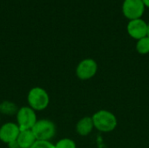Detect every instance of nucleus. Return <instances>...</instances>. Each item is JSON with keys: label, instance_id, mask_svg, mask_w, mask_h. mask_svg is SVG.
I'll return each mask as SVG.
<instances>
[{"label": "nucleus", "instance_id": "1", "mask_svg": "<svg viewBox=\"0 0 149 148\" xmlns=\"http://www.w3.org/2000/svg\"><path fill=\"white\" fill-rule=\"evenodd\" d=\"M94 128L102 133H110L113 131L117 125L118 120L116 116L107 110H100L92 116Z\"/></svg>", "mask_w": 149, "mask_h": 148}, {"label": "nucleus", "instance_id": "2", "mask_svg": "<svg viewBox=\"0 0 149 148\" xmlns=\"http://www.w3.org/2000/svg\"><path fill=\"white\" fill-rule=\"evenodd\" d=\"M28 106L34 111H43L50 104V96L47 91L40 86L32 87L27 94Z\"/></svg>", "mask_w": 149, "mask_h": 148}, {"label": "nucleus", "instance_id": "3", "mask_svg": "<svg viewBox=\"0 0 149 148\" xmlns=\"http://www.w3.org/2000/svg\"><path fill=\"white\" fill-rule=\"evenodd\" d=\"M31 131L37 140L50 141L56 134V126L48 119L38 120Z\"/></svg>", "mask_w": 149, "mask_h": 148}, {"label": "nucleus", "instance_id": "4", "mask_svg": "<svg viewBox=\"0 0 149 148\" xmlns=\"http://www.w3.org/2000/svg\"><path fill=\"white\" fill-rule=\"evenodd\" d=\"M17 124L21 131L31 130L36 122L38 121L36 111L28 106L20 107L16 113Z\"/></svg>", "mask_w": 149, "mask_h": 148}, {"label": "nucleus", "instance_id": "5", "mask_svg": "<svg viewBox=\"0 0 149 148\" xmlns=\"http://www.w3.org/2000/svg\"><path fill=\"white\" fill-rule=\"evenodd\" d=\"M145 4L142 0H124L122 3V13L128 20L141 18L145 11Z\"/></svg>", "mask_w": 149, "mask_h": 148}, {"label": "nucleus", "instance_id": "6", "mask_svg": "<svg viewBox=\"0 0 149 148\" xmlns=\"http://www.w3.org/2000/svg\"><path fill=\"white\" fill-rule=\"evenodd\" d=\"M98 72V64L93 58L81 60L76 67V76L80 80H89L93 79Z\"/></svg>", "mask_w": 149, "mask_h": 148}, {"label": "nucleus", "instance_id": "7", "mask_svg": "<svg viewBox=\"0 0 149 148\" xmlns=\"http://www.w3.org/2000/svg\"><path fill=\"white\" fill-rule=\"evenodd\" d=\"M20 131L21 130L17 123H4L0 126V140L9 146L17 141Z\"/></svg>", "mask_w": 149, "mask_h": 148}, {"label": "nucleus", "instance_id": "8", "mask_svg": "<svg viewBox=\"0 0 149 148\" xmlns=\"http://www.w3.org/2000/svg\"><path fill=\"white\" fill-rule=\"evenodd\" d=\"M127 31L132 38L139 40L147 37L148 23H146L142 18L129 20L127 25Z\"/></svg>", "mask_w": 149, "mask_h": 148}, {"label": "nucleus", "instance_id": "9", "mask_svg": "<svg viewBox=\"0 0 149 148\" xmlns=\"http://www.w3.org/2000/svg\"><path fill=\"white\" fill-rule=\"evenodd\" d=\"M94 128L92 117L86 116L81 118L76 124V132L80 136L89 135Z\"/></svg>", "mask_w": 149, "mask_h": 148}, {"label": "nucleus", "instance_id": "10", "mask_svg": "<svg viewBox=\"0 0 149 148\" xmlns=\"http://www.w3.org/2000/svg\"><path fill=\"white\" fill-rule=\"evenodd\" d=\"M37 141L34 133L31 130H23L17 139V144L18 148H31Z\"/></svg>", "mask_w": 149, "mask_h": 148}, {"label": "nucleus", "instance_id": "11", "mask_svg": "<svg viewBox=\"0 0 149 148\" xmlns=\"http://www.w3.org/2000/svg\"><path fill=\"white\" fill-rule=\"evenodd\" d=\"M136 51L139 54L146 55L149 53V38L145 37L139 40H137L136 43Z\"/></svg>", "mask_w": 149, "mask_h": 148}, {"label": "nucleus", "instance_id": "12", "mask_svg": "<svg viewBox=\"0 0 149 148\" xmlns=\"http://www.w3.org/2000/svg\"><path fill=\"white\" fill-rule=\"evenodd\" d=\"M54 145H55V148H77L74 140L69 138L61 139Z\"/></svg>", "mask_w": 149, "mask_h": 148}, {"label": "nucleus", "instance_id": "13", "mask_svg": "<svg viewBox=\"0 0 149 148\" xmlns=\"http://www.w3.org/2000/svg\"><path fill=\"white\" fill-rule=\"evenodd\" d=\"M31 148H55V145L51 141L37 140Z\"/></svg>", "mask_w": 149, "mask_h": 148}, {"label": "nucleus", "instance_id": "14", "mask_svg": "<svg viewBox=\"0 0 149 148\" xmlns=\"http://www.w3.org/2000/svg\"><path fill=\"white\" fill-rule=\"evenodd\" d=\"M142 2H143V3L145 4L146 7L149 8V0H142Z\"/></svg>", "mask_w": 149, "mask_h": 148}, {"label": "nucleus", "instance_id": "15", "mask_svg": "<svg viewBox=\"0 0 149 148\" xmlns=\"http://www.w3.org/2000/svg\"><path fill=\"white\" fill-rule=\"evenodd\" d=\"M147 37L149 38V23L148 24V33H147Z\"/></svg>", "mask_w": 149, "mask_h": 148}]
</instances>
